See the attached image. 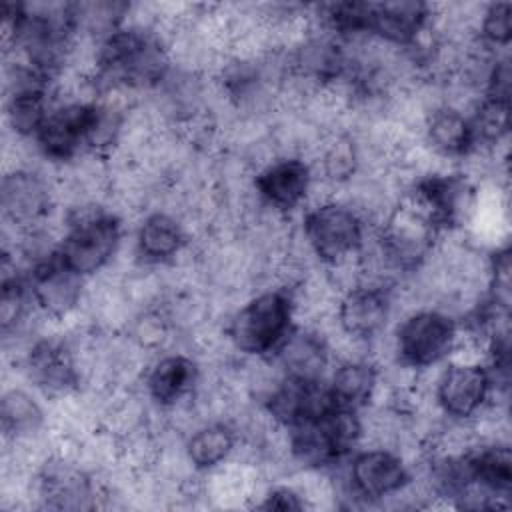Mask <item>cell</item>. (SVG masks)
<instances>
[{
	"label": "cell",
	"instance_id": "cell-1",
	"mask_svg": "<svg viewBox=\"0 0 512 512\" xmlns=\"http://www.w3.org/2000/svg\"><path fill=\"white\" fill-rule=\"evenodd\" d=\"M164 40L142 24H122L98 40L94 80L104 90H148L168 80Z\"/></svg>",
	"mask_w": 512,
	"mask_h": 512
},
{
	"label": "cell",
	"instance_id": "cell-2",
	"mask_svg": "<svg viewBox=\"0 0 512 512\" xmlns=\"http://www.w3.org/2000/svg\"><path fill=\"white\" fill-rule=\"evenodd\" d=\"M294 310L296 300L290 290H262L232 314L226 336L246 356H272L294 328Z\"/></svg>",
	"mask_w": 512,
	"mask_h": 512
},
{
	"label": "cell",
	"instance_id": "cell-3",
	"mask_svg": "<svg viewBox=\"0 0 512 512\" xmlns=\"http://www.w3.org/2000/svg\"><path fill=\"white\" fill-rule=\"evenodd\" d=\"M364 432L358 410L332 406L316 418L288 428L290 456L304 468L320 470L338 464Z\"/></svg>",
	"mask_w": 512,
	"mask_h": 512
},
{
	"label": "cell",
	"instance_id": "cell-4",
	"mask_svg": "<svg viewBox=\"0 0 512 512\" xmlns=\"http://www.w3.org/2000/svg\"><path fill=\"white\" fill-rule=\"evenodd\" d=\"M120 238L122 226L116 214L98 206H78L68 218L56 252L70 270L86 278L110 264Z\"/></svg>",
	"mask_w": 512,
	"mask_h": 512
},
{
	"label": "cell",
	"instance_id": "cell-5",
	"mask_svg": "<svg viewBox=\"0 0 512 512\" xmlns=\"http://www.w3.org/2000/svg\"><path fill=\"white\" fill-rule=\"evenodd\" d=\"M308 250L328 268L360 256L366 244L364 216L348 202L324 200L302 220Z\"/></svg>",
	"mask_w": 512,
	"mask_h": 512
},
{
	"label": "cell",
	"instance_id": "cell-6",
	"mask_svg": "<svg viewBox=\"0 0 512 512\" xmlns=\"http://www.w3.org/2000/svg\"><path fill=\"white\" fill-rule=\"evenodd\" d=\"M458 348V322L436 308L410 312L394 332L398 364L410 370L430 368Z\"/></svg>",
	"mask_w": 512,
	"mask_h": 512
},
{
	"label": "cell",
	"instance_id": "cell-7",
	"mask_svg": "<svg viewBox=\"0 0 512 512\" xmlns=\"http://www.w3.org/2000/svg\"><path fill=\"white\" fill-rule=\"evenodd\" d=\"M98 100H70L54 104L34 142L40 154L50 162H70L82 150H88L98 120Z\"/></svg>",
	"mask_w": 512,
	"mask_h": 512
},
{
	"label": "cell",
	"instance_id": "cell-8",
	"mask_svg": "<svg viewBox=\"0 0 512 512\" xmlns=\"http://www.w3.org/2000/svg\"><path fill=\"white\" fill-rule=\"evenodd\" d=\"M494 390L486 364L476 358L456 356L436 378L434 400L440 412L452 420L474 418Z\"/></svg>",
	"mask_w": 512,
	"mask_h": 512
},
{
	"label": "cell",
	"instance_id": "cell-9",
	"mask_svg": "<svg viewBox=\"0 0 512 512\" xmlns=\"http://www.w3.org/2000/svg\"><path fill=\"white\" fill-rule=\"evenodd\" d=\"M434 8L424 2H364V38L394 48H412L432 26Z\"/></svg>",
	"mask_w": 512,
	"mask_h": 512
},
{
	"label": "cell",
	"instance_id": "cell-10",
	"mask_svg": "<svg viewBox=\"0 0 512 512\" xmlns=\"http://www.w3.org/2000/svg\"><path fill=\"white\" fill-rule=\"evenodd\" d=\"M336 402L324 378H300L280 374L264 394V410L282 428L320 416Z\"/></svg>",
	"mask_w": 512,
	"mask_h": 512
},
{
	"label": "cell",
	"instance_id": "cell-11",
	"mask_svg": "<svg viewBox=\"0 0 512 512\" xmlns=\"http://www.w3.org/2000/svg\"><path fill=\"white\" fill-rule=\"evenodd\" d=\"M26 280L36 308L54 320L72 314L82 300L84 276L70 270L56 250L34 260Z\"/></svg>",
	"mask_w": 512,
	"mask_h": 512
},
{
	"label": "cell",
	"instance_id": "cell-12",
	"mask_svg": "<svg viewBox=\"0 0 512 512\" xmlns=\"http://www.w3.org/2000/svg\"><path fill=\"white\" fill-rule=\"evenodd\" d=\"M392 314L388 284H358L342 292L336 306V322L344 336L368 342L382 334Z\"/></svg>",
	"mask_w": 512,
	"mask_h": 512
},
{
	"label": "cell",
	"instance_id": "cell-13",
	"mask_svg": "<svg viewBox=\"0 0 512 512\" xmlns=\"http://www.w3.org/2000/svg\"><path fill=\"white\" fill-rule=\"evenodd\" d=\"M404 460L390 448L356 452L348 466V488L360 500H382L400 494L410 484Z\"/></svg>",
	"mask_w": 512,
	"mask_h": 512
},
{
	"label": "cell",
	"instance_id": "cell-14",
	"mask_svg": "<svg viewBox=\"0 0 512 512\" xmlns=\"http://www.w3.org/2000/svg\"><path fill=\"white\" fill-rule=\"evenodd\" d=\"M4 220L30 232L40 228L52 208V192L48 182L30 168H14L2 178L0 188Z\"/></svg>",
	"mask_w": 512,
	"mask_h": 512
},
{
	"label": "cell",
	"instance_id": "cell-15",
	"mask_svg": "<svg viewBox=\"0 0 512 512\" xmlns=\"http://www.w3.org/2000/svg\"><path fill=\"white\" fill-rule=\"evenodd\" d=\"M312 186V168L302 156H280L266 162L254 176L260 202L274 212L296 210Z\"/></svg>",
	"mask_w": 512,
	"mask_h": 512
},
{
	"label": "cell",
	"instance_id": "cell-16",
	"mask_svg": "<svg viewBox=\"0 0 512 512\" xmlns=\"http://www.w3.org/2000/svg\"><path fill=\"white\" fill-rule=\"evenodd\" d=\"M30 380L50 396H66L80 384V370L72 346L60 338L36 340L24 358Z\"/></svg>",
	"mask_w": 512,
	"mask_h": 512
},
{
	"label": "cell",
	"instance_id": "cell-17",
	"mask_svg": "<svg viewBox=\"0 0 512 512\" xmlns=\"http://www.w3.org/2000/svg\"><path fill=\"white\" fill-rule=\"evenodd\" d=\"M424 140L432 154L442 158H466L476 152L470 118L450 104H440L424 116Z\"/></svg>",
	"mask_w": 512,
	"mask_h": 512
},
{
	"label": "cell",
	"instance_id": "cell-18",
	"mask_svg": "<svg viewBox=\"0 0 512 512\" xmlns=\"http://www.w3.org/2000/svg\"><path fill=\"white\" fill-rule=\"evenodd\" d=\"M198 384V366L186 354H168L156 360L144 378L148 398L160 408H172L188 398Z\"/></svg>",
	"mask_w": 512,
	"mask_h": 512
},
{
	"label": "cell",
	"instance_id": "cell-19",
	"mask_svg": "<svg viewBox=\"0 0 512 512\" xmlns=\"http://www.w3.org/2000/svg\"><path fill=\"white\" fill-rule=\"evenodd\" d=\"M272 358L286 376L322 378L328 366V346L316 330L292 328Z\"/></svg>",
	"mask_w": 512,
	"mask_h": 512
},
{
	"label": "cell",
	"instance_id": "cell-20",
	"mask_svg": "<svg viewBox=\"0 0 512 512\" xmlns=\"http://www.w3.org/2000/svg\"><path fill=\"white\" fill-rule=\"evenodd\" d=\"M186 244L184 226L168 212L148 214L136 230V252L146 264L174 260Z\"/></svg>",
	"mask_w": 512,
	"mask_h": 512
},
{
	"label": "cell",
	"instance_id": "cell-21",
	"mask_svg": "<svg viewBox=\"0 0 512 512\" xmlns=\"http://www.w3.org/2000/svg\"><path fill=\"white\" fill-rule=\"evenodd\" d=\"M380 372L366 358H348L334 368L328 390L336 406L360 410L368 406L378 392Z\"/></svg>",
	"mask_w": 512,
	"mask_h": 512
},
{
	"label": "cell",
	"instance_id": "cell-22",
	"mask_svg": "<svg viewBox=\"0 0 512 512\" xmlns=\"http://www.w3.org/2000/svg\"><path fill=\"white\" fill-rule=\"evenodd\" d=\"M236 450V432L226 422H210L194 430L186 440V460L196 470H214L222 466Z\"/></svg>",
	"mask_w": 512,
	"mask_h": 512
},
{
	"label": "cell",
	"instance_id": "cell-23",
	"mask_svg": "<svg viewBox=\"0 0 512 512\" xmlns=\"http://www.w3.org/2000/svg\"><path fill=\"white\" fill-rule=\"evenodd\" d=\"M44 412L40 404L24 390L12 388L2 396V432L8 440H30L40 432Z\"/></svg>",
	"mask_w": 512,
	"mask_h": 512
},
{
	"label": "cell",
	"instance_id": "cell-24",
	"mask_svg": "<svg viewBox=\"0 0 512 512\" xmlns=\"http://www.w3.org/2000/svg\"><path fill=\"white\" fill-rule=\"evenodd\" d=\"M468 118L474 132L476 150H480V146L492 148L500 144L508 134V102L506 100L482 96L472 116Z\"/></svg>",
	"mask_w": 512,
	"mask_h": 512
},
{
	"label": "cell",
	"instance_id": "cell-25",
	"mask_svg": "<svg viewBox=\"0 0 512 512\" xmlns=\"http://www.w3.org/2000/svg\"><path fill=\"white\" fill-rule=\"evenodd\" d=\"M360 164L358 144L350 134H336L322 150V172L334 182L350 180Z\"/></svg>",
	"mask_w": 512,
	"mask_h": 512
},
{
	"label": "cell",
	"instance_id": "cell-26",
	"mask_svg": "<svg viewBox=\"0 0 512 512\" xmlns=\"http://www.w3.org/2000/svg\"><path fill=\"white\" fill-rule=\"evenodd\" d=\"M512 38V6L508 2H492L480 12L478 40L490 50L506 48Z\"/></svg>",
	"mask_w": 512,
	"mask_h": 512
},
{
	"label": "cell",
	"instance_id": "cell-27",
	"mask_svg": "<svg viewBox=\"0 0 512 512\" xmlns=\"http://www.w3.org/2000/svg\"><path fill=\"white\" fill-rule=\"evenodd\" d=\"M256 508L290 512V510L306 508V502H304V496L292 486H272L262 494V502L256 504Z\"/></svg>",
	"mask_w": 512,
	"mask_h": 512
}]
</instances>
